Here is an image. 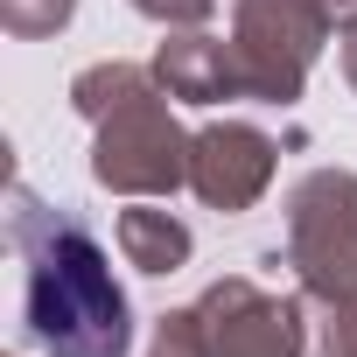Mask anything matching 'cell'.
I'll return each mask as SVG.
<instances>
[{
	"label": "cell",
	"mask_w": 357,
	"mask_h": 357,
	"mask_svg": "<svg viewBox=\"0 0 357 357\" xmlns=\"http://www.w3.org/2000/svg\"><path fill=\"white\" fill-rule=\"evenodd\" d=\"M8 245L22 252V336L50 357H126L133 301L77 211L36 204L29 183L8 197Z\"/></svg>",
	"instance_id": "cell-1"
},
{
	"label": "cell",
	"mask_w": 357,
	"mask_h": 357,
	"mask_svg": "<svg viewBox=\"0 0 357 357\" xmlns=\"http://www.w3.org/2000/svg\"><path fill=\"white\" fill-rule=\"evenodd\" d=\"M190 140L197 133H183V119L168 112V91L154 84L98 119L91 183L112 197H175V190H190Z\"/></svg>",
	"instance_id": "cell-2"
},
{
	"label": "cell",
	"mask_w": 357,
	"mask_h": 357,
	"mask_svg": "<svg viewBox=\"0 0 357 357\" xmlns=\"http://www.w3.org/2000/svg\"><path fill=\"white\" fill-rule=\"evenodd\" d=\"M287 266L301 294H357V168H308L287 190Z\"/></svg>",
	"instance_id": "cell-3"
},
{
	"label": "cell",
	"mask_w": 357,
	"mask_h": 357,
	"mask_svg": "<svg viewBox=\"0 0 357 357\" xmlns=\"http://www.w3.org/2000/svg\"><path fill=\"white\" fill-rule=\"evenodd\" d=\"M322 43H329V22H322L315 0H238L231 50H238V70H245V98L294 105Z\"/></svg>",
	"instance_id": "cell-4"
},
{
	"label": "cell",
	"mask_w": 357,
	"mask_h": 357,
	"mask_svg": "<svg viewBox=\"0 0 357 357\" xmlns=\"http://www.w3.org/2000/svg\"><path fill=\"white\" fill-rule=\"evenodd\" d=\"M197 322H204L211 357H301L308 350L301 294L280 301V294H266L259 280H238V273H225L197 294Z\"/></svg>",
	"instance_id": "cell-5"
},
{
	"label": "cell",
	"mask_w": 357,
	"mask_h": 357,
	"mask_svg": "<svg viewBox=\"0 0 357 357\" xmlns=\"http://www.w3.org/2000/svg\"><path fill=\"white\" fill-rule=\"evenodd\" d=\"M273 168H280V147L252 119H211L190 140V190L211 211H252L273 190Z\"/></svg>",
	"instance_id": "cell-6"
},
{
	"label": "cell",
	"mask_w": 357,
	"mask_h": 357,
	"mask_svg": "<svg viewBox=\"0 0 357 357\" xmlns=\"http://www.w3.org/2000/svg\"><path fill=\"white\" fill-rule=\"evenodd\" d=\"M154 84L175 98V105H225V98H245V70H238V50L225 36H204V29H168V43L154 50Z\"/></svg>",
	"instance_id": "cell-7"
},
{
	"label": "cell",
	"mask_w": 357,
	"mask_h": 357,
	"mask_svg": "<svg viewBox=\"0 0 357 357\" xmlns=\"http://www.w3.org/2000/svg\"><path fill=\"white\" fill-rule=\"evenodd\" d=\"M112 238H119V259L133 273H175V266H190V252H197L190 225L175 218V211H161L154 197H140L133 211H119Z\"/></svg>",
	"instance_id": "cell-8"
},
{
	"label": "cell",
	"mask_w": 357,
	"mask_h": 357,
	"mask_svg": "<svg viewBox=\"0 0 357 357\" xmlns=\"http://www.w3.org/2000/svg\"><path fill=\"white\" fill-rule=\"evenodd\" d=\"M140 91H154V70H140V63H119V56H105V63H84L77 77H70V105H77V119H105V112H119L126 98H140Z\"/></svg>",
	"instance_id": "cell-9"
},
{
	"label": "cell",
	"mask_w": 357,
	"mask_h": 357,
	"mask_svg": "<svg viewBox=\"0 0 357 357\" xmlns=\"http://www.w3.org/2000/svg\"><path fill=\"white\" fill-rule=\"evenodd\" d=\"M308 308V350L301 357H357V294H301Z\"/></svg>",
	"instance_id": "cell-10"
},
{
	"label": "cell",
	"mask_w": 357,
	"mask_h": 357,
	"mask_svg": "<svg viewBox=\"0 0 357 357\" xmlns=\"http://www.w3.org/2000/svg\"><path fill=\"white\" fill-rule=\"evenodd\" d=\"M77 15V0H0V29L15 43H43V36H63Z\"/></svg>",
	"instance_id": "cell-11"
},
{
	"label": "cell",
	"mask_w": 357,
	"mask_h": 357,
	"mask_svg": "<svg viewBox=\"0 0 357 357\" xmlns=\"http://www.w3.org/2000/svg\"><path fill=\"white\" fill-rule=\"evenodd\" d=\"M147 357H211L197 308H168V315L154 322V336H147Z\"/></svg>",
	"instance_id": "cell-12"
},
{
	"label": "cell",
	"mask_w": 357,
	"mask_h": 357,
	"mask_svg": "<svg viewBox=\"0 0 357 357\" xmlns=\"http://www.w3.org/2000/svg\"><path fill=\"white\" fill-rule=\"evenodd\" d=\"M126 8L147 15V22H161V29H204L218 0H126Z\"/></svg>",
	"instance_id": "cell-13"
},
{
	"label": "cell",
	"mask_w": 357,
	"mask_h": 357,
	"mask_svg": "<svg viewBox=\"0 0 357 357\" xmlns=\"http://www.w3.org/2000/svg\"><path fill=\"white\" fill-rule=\"evenodd\" d=\"M315 8H322V22H329L336 36H350V29H357V0H315Z\"/></svg>",
	"instance_id": "cell-14"
},
{
	"label": "cell",
	"mask_w": 357,
	"mask_h": 357,
	"mask_svg": "<svg viewBox=\"0 0 357 357\" xmlns=\"http://www.w3.org/2000/svg\"><path fill=\"white\" fill-rule=\"evenodd\" d=\"M343 84H350V91H357V29H350V36H343Z\"/></svg>",
	"instance_id": "cell-15"
}]
</instances>
